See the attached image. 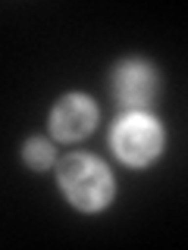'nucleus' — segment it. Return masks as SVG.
I'll return each instance as SVG.
<instances>
[{
	"instance_id": "obj_1",
	"label": "nucleus",
	"mask_w": 188,
	"mask_h": 250,
	"mask_svg": "<svg viewBox=\"0 0 188 250\" xmlns=\"http://www.w3.org/2000/svg\"><path fill=\"white\" fill-rule=\"evenodd\" d=\"M60 185L66 191V197L82 209H100L113 197V178L104 163H97L94 156H69L60 166Z\"/></svg>"
},
{
	"instance_id": "obj_2",
	"label": "nucleus",
	"mask_w": 188,
	"mask_h": 250,
	"mask_svg": "<svg viewBox=\"0 0 188 250\" xmlns=\"http://www.w3.org/2000/svg\"><path fill=\"white\" fill-rule=\"evenodd\" d=\"M160 144H163L160 125L144 113L122 116L119 125L113 128V147L129 166H144V163H151L154 156L160 153Z\"/></svg>"
},
{
	"instance_id": "obj_3",
	"label": "nucleus",
	"mask_w": 188,
	"mask_h": 250,
	"mask_svg": "<svg viewBox=\"0 0 188 250\" xmlns=\"http://www.w3.org/2000/svg\"><path fill=\"white\" fill-rule=\"evenodd\" d=\"M94 119H97L94 104L88 97L72 94V97L60 100V106L53 109V131H57V138H63V141H78L94 128Z\"/></svg>"
},
{
	"instance_id": "obj_4",
	"label": "nucleus",
	"mask_w": 188,
	"mask_h": 250,
	"mask_svg": "<svg viewBox=\"0 0 188 250\" xmlns=\"http://www.w3.org/2000/svg\"><path fill=\"white\" fill-rule=\"evenodd\" d=\"M154 91H157L154 72L144 62H122L119 66V72H116V94H119L122 104L141 106L154 97Z\"/></svg>"
},
{
	"instance_id": "obj_5",
	"label": "nucleus",
	"mask_w": 188,
	"mask_h": 250,
	"mask_svg": "<svg viewBox=\"0 0 188 250\" xmlns=\"http://www.w3.org/2000/svg\"><path fill=\"white\" fill-rule=\"evenodd\" d=\"M25 160H28V166H35V169L50 166V160H53L50 144H47V141H28L25 144Z\"/></svg>"
}]
</instances>
